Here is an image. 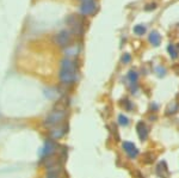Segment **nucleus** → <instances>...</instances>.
<instances>
[{"instance_id": "1", "label": "nucleus", "mask_w": 179, "mask_h": 178, "mask_svg": "<svg viewBox=\"0 0 179 178\" xmlns=\"http://www.w3.org/2000/svg\"><path fill=\"white\" fill-rule=\"evenodd\" d=\"M60 80L62 84L66 85H71L77 80V66L73 60H62L60 69Z\"/></svg>"}, {"instance_id": "2", "label": "nucleus", "mask_w": 179, "mask_h": 178, "mask_svg": "<svg viewBox=\"0 0 179 178\" xmlns=\"http://www.w3.org/2000/svg\"><path fill=\"white\" fill-rule=\"evenodd\" d=\"M66 23L72 28V32L75 35H81L84 32L82 20L78 15H69L66 18Z\"/></svg>"}, {"instance_id": "3", "label": "nucleus", "mask_w": 179, "mask_h": 178, "mask_svg": "<svg viewBox=\"0 0 179 178\" xmlns=\"http://www.w3.org/2000/svg\"><path fill=\"white\" fill-rule=\"evenodd\" d=\"M55 43L65 48V47H69L71 45V42H72V31L69 30H61L59 34L55 35L54 37Z\"/></svg>"}, {"instance_id": "4", "label": "nucleus", "mask_w": 179, "mask_h": 178, "mask_svg": "<svg viewBox=\"0 0 179 178\" xmlns=\"http://www.w3.org/2000/svg\"><path fill=\"white\" fill-rule=\"evenodd\" d=\"M65 117V113L60 111V110H55L53 113H50L47 119H44V126L45 127H55L61 123V121Z\"/></svg>"}, {"instance_id": "5", "label": "nucleus", "mask_w": 179, "mask_h": 178, "mask_svg": "<svg viewBox=\"0 0 179 178\" xmlns=\"http://www.w3.org/2000/svg\"><path fill=\"white\" fill-rule=\"evenodd\" d=\"M96 10H97V4L94 0H87V1L81 2L80 11L84 16H91L96 12Z\"/></svg>"}, {"instance_id": "6", "label": "nucleus", "mask_w": 179, "mask_h": 178, "mask_svg": "<svg viewBox=\"0 0 179 178\" xmlns=\"http://www.w3.org/2000/svg\"><path fill=\"white\" fill-rule=\"evenodd\" d=\"M56 147H58V146H56V143H55L53 140H47L45 143H44V146H43V148L41 149V152H40L41 158L50 157L53 153H55Z\"/></svg>"}, {"instance_id": "7", "label": "nucleus", "mask_w": 179, "mask_h": 178, "mask_svg": "<svg viewBox=\"0 0 179 178\" xmlns=\"http://www.w3.org/2000/svg\"><path fill=\"white\" fill-rule=\"evenodd\" d=\"M123 149L125 151V153L130 157L131 159L136 158L139 156V149L136 148V146L133 143V142H129V141H125L123 142Z\"/></svg>"}, {"instance_id": "8", "label": "nucleus", "mask_w": 179, "mask_h": 178, "mask_svg": "<svg viewBox=\"0 0 179 178\" xmlns=\"http://www.w3.org/2000/svg\"><path fill=\"white\" fill-rule=\"evenodd\" d=\"M136 130H138V134H139V138L141 140H146L148 136V130H147V127L143 124V122H139L138 126H136Z\"/></svg>"}, {"instance_id": "9", "label": "nucleus", "mask_w": 179, "mask_h": 178, "mask_svg": "<svg viewBox=\"0 0 179 178\" xmlns=\"http://www.w3.org/2000/svg\"><path fill=\"white\" fill-rule=\"evenodd\" d=\"M149 42H151L153 45L158 47V45L160 44V42H161V36L159 35V32H157V31H152L151 35H149Z\"/></svg>"}, {"instance_id": "10", "label": "nucleus", "mask_w": 179, "mask_h": 178, "mask_svg": "<svg viewBox=\"0 0 179 178\" xmlns=\"http://www.w3.org/2000/svg\"><path fill=\"white\" fill-rule=\"evenodd\" d=\"M65 129H66L65 127H60V128H56V129L51 130V136H53L54 139L62 138V136L66 134V130H65Z\"/></svg>"}, {"instance_id": "11", "label": "nucleus", "mask_w": 179, "mask_h": 178, "mask_svg": "<svg viewBox=\"0 0 179 178\" xmlns=\"http://www.w3.org/2000/svg\"><path fill=\"white\" fill-rule=\"evenodd\" d=\"M128 79H129V81H130L131 84H136V82H138V79H139V76H138L136 72L130 71L129 74H128Z\"/></svg>"}, {"instance_id": "12", "label": "nucleus", "mask_w": 179, "mask_h": 178, "mask_svg": "<svg viewBox=\"0 0 179 178\" xmlns=\"http://www.w3.org/2000/svg\"><path fill=\"white\" fill-rule=\"evenodd\" d=\"M78 52H79V48L77 47V45H73V47H67V49H66V54L67 55H77L78 54Z\"/></svg>"}, {"instance_id": "13", "label": "nucleus", "mask_w": 179, "mask_h": 178, "mask_svg": "<svg viewBox=\"0 0 179 178\" xmlns=\"http://www.w3.org/2000/svg\"><path fill=\"white\" fill-rule=\"evenodd\" d=\"M167 50H168V53H170V55H171V58H172V59H176V58L178 56L177 48H176L173 44H170V45H168V48H167Z\"/></svg>"}, {"instance_id": "14", "label": "nucleus", "mask_w": 179, "mask_h": 178, "mask_svg": "<svg viewBox=\"0 0 179 178\" xmlns=\"http://www.w3.org/2000/svg\"><path fill=\"white\" fill-rule=\"evenodd\" d=\"M134 32L136 34V35H139V36H141V35H143L144 32H146V26H143V25H136L135 28H134Z\"/></svg>"}, {"instance_id": "15", "label": "nucleus", "mask_w": 179, "mask_h": 178, "mask_svg": "<svg viewBox=\"0 0 179 178\" xmlns=\"http://www.w3.org/2000/svg\"><path fill=\"white\" fill-rule=\"evenodd\" d=\"M118 123L121 126H128V124H129V119H128L127 116H124V115H119Z\"/></svg>"}, {"instance_id": "16", "label": "nucleus", "mask_w": 179, "mask_h": 178, "mask_svg": "<svg viewBox=\"0 0 179 178\" xmlns=\"http://www.w3.org/2000/svg\"><path fill=\"white\" fill-rule=\"evenodd\" d=\"M47 178H59V173H58L56 170H54V169H49L48 175H47Z\"/></svg>"}, {"instance_id": "17", "label": "nucleus", "mask_w": 179, "mask_h": 178, "mask_svg": "<svg viewBox=\"0 0 179 178\" xmlns=\"http://www.w3.org/2000/svg\"><path fill=\"white\" fill-rule=\"evenodd\" d=\"M130 60H131V56H130L129 54H124V55H123V58H122V61H123L124 63H128Z\"/></svg>"}, {"instance_id": "18", "label": "nucleus", "mask_w": 179, "mask_h": 178, "mask_svg": "<svg viewBox=\"0 0 179 178\" xmlns=\"http://www.w3.org/2000/svg\"><path fill=\"white\" fill-rule=\"evenodd\" d=\"M152 8H153V10L155 8V4H151V5H148V6L146 7V11H149V10H152Z\"/></svg>"}]
</instances>
